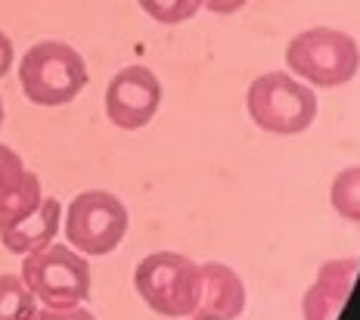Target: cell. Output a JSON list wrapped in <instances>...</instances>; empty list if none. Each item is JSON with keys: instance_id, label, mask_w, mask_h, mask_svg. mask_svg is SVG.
<instances>
[{"instance_id": "7c38bea8", "label": "cell", "mask_w": 360, "mask_h": 320, "mask_svg": "<svg viewBox=\"0 0 360 320\" xmlns=\"http://www.w3.org/2000/svg\"><path fill=\"white\" fill-rule=\"evenodd\" d=\"M37 299L19 274H0V320H32Z\"/></svg>"}, {"instance_id": "e0dca14e", "label": "cell", "mask_w": 360, "mask_h": 320, "mask_svg": "<svg viewBox=\"0 0 360 320\" xmlns=\"http://www.w3.org/2000/svg\"><path fill=\"white\" fill-rule=\"evenodd\" d=\"M13 59H16V47H13V41H10V34L0 28V78H6L10 75V69H13Z\"/></svg>"}, {"instance_id": "30bf717a", "label": "cell", "mask_w": 360, "mask_h": 320, "mask_svg": "<svg viewBox=\"0 0 360 320\" xmlns=\"http://www.w3.org/2000/svg\"><path fill=\"white\" fill-rule=\"evenodd\" d=\"M202 267V295L199 308L217 320H236L245 311V283L224 262H205Z\"/></svg>"}, {"instance_id": "9a60e30c", "label": "cell", "mask_w": 360, "mask_h": 320, "mask_svg": "<svg viewBox=\"0 0 360 320\" xmlns=\"http://www.w3.org/2000/svg\"><path fill=\"white\" fill-rule=\"evenodd\" d=\"M25 177H28V168H25V162H22V155L13 150V146L0 143V193L19 187Z\"/></svg>"}, {"instance_id": "6da1fadb", "label": "cell", "mask_w": 360, "mask_h": 320, "mask_svg": "<svg viewBox=\"0 0 360 320\" xmlns=\"http://www.w3.org/2000/svg\"><path fill=\"white\" fill-rule=\"evenodd\" d=\"M19 87L34 106H65L87 87V63L65 41H37L19 63Z\"/></svg>"}, {"instance_id": "5b68a950", "label": "cell", "mask_w": 360, "mask_h": 320, "mask_svg": "<svg viewBox=\"0 0 360 320\" xmlns=\"http://www.w3.org/2000/svg\"><path fill=\"white\" fill-rule=\"evenodd\" d=\"M19 277L34 299L44 302V308H75L90 295L87 255L63 243H50L32 255H22Z\"/></svg>"}, {"instance_id": "52a82bcc", "label": "cell", "mask_w": 360, "mask_h": 320, "mask_svg": "<svg viewBox=\"0 0 360 320\" xmlns=\"http://www.w3.org/2000/svg\"><path fill=\"white\" fill-rule=\"evenodd\" d=\"M162 106V81L146 65H124L106 84V118L122 131H140Z\"/></svg>"}, {"instance_id": "4fadbf2b", "label": "cell", "mask_w": 360, "mask_h": 320, "mask_svg": "<svg viewBox=\"0 0 360 320\" xmlns=\"http://www.w3.org/2000/svg\"><path fill=\"white\" fill-rule=\"evenodd\" d=\"M329 203L339 218L360 224V165H351L335 174L333 187H329Z\"/></svg>"}, {"instance_id": "d6986e66", "label": "cell", "mask_w": 360, "mask_h": 320, "mask_svg": "<svg viewBox=\"0 0 360 320\" xmlns=\"http://www.w3.org/2000/svg\"><path fill=\"white\" fill-rule=\"evenodd\" d=\"M186 320H217V317H212V314H205V311H193V314H190V317H186Z\"/></svg>"}, {"instance_id": "9c48e42d", "label": "cell", "mask_w": 360, "mask_h": 320, "mask_svg": "<svg viewBox=\"0 0 360 320\" xmlns=\"http://www.w3.org/2000/svg\"><path fill=\"white\" fill-rule=\"evenodd\" d=\"M59 227H63V205L53 196H44L32 215H25L10 227H0V243L13 255H32L44 245L56 243Z\"/></svg>"}, {"instance_id": "8992f818", "label": "cell", "mask_w": 360, "mask_h": 320, "mask_svg": "<svg viewBox=\"0 0 360 320\" xmlns=\"http://www.w3.org/2000/svg\"><path fill=\"white\" fill-rule=\"evenodd\" d=\"M131 227L127 205L109 190H84L63 212L65 240L81 255H109L115 252Z\"/></svg>"}, {"instance_id": "ac0fdd59", "label": "cell", "mask_w": 360, "mask_h": 320, "mask_svg": "<svg viewBox=\"0 0 360 320\" xmlns=\"http://www.w3.org/2000/svg\"><path fill=\"white\" fill-rule=\"evenodd\" d=\"M245 4H249V0H205L208 13H214V16H233Z\"/></svg>"}, {"instance_id": "277c9868", "label": "cell", "mask_w": 360, "mask_h": 320, "mask_svg": "<svg viewBox=\"0 0 360 320\" xmlns=\"http://www.w3.org/2000/svg\"><path fill=\"white\" fill-rule=\"evenodd\" d=\"M245 109H249L252 122L261 131L292 137V134H302L314 124L317 94L311 91V84L298 81L295 75L267 72V75H258L249 84Z\"/></svg>"}, {"instance_id": "ba28073f", "label": "cell", "mask_w": 360, "mask_h": 320, "mask_svg": "<svg viewBox=\"0 0 360 320\" xmlns=\"http://www.w3.org/2000/svg\"><path fill=\"white\" fill-rule=\"evenodd\" d=\"M360 258H333L323 262L317 271V280L307 286L302 299L304 320H339V311L348 302V293L357 280Z\"/></svg>"}, {"instance_id": "8fae6325", "label": "cell", "mask_w": 360, "mask_h": 320, "mask_svg": "<svg viewBox=\"0 0 360 320\" xmlns=\"http://www.w3.org/2000/svg\"><path fill=\"white\" fill-rule=\"evenodd\" d=\"M44 199V187H41V177L34 171H28V177L13 190L0 193V227H10L22 221L25 215H32Z\"/></svg>"}, {"instance_id": "3957f363", "label": "cell", "mask_w": 360, "mask_h": 320, "mask_svg": "<svg viewBox=\"0 0 360 320\" xmlns=\"http://www.w3.org/2000/svg\"><path fill=\"white\" fill-rule=\"evenodd\" d=\"M134 286L155 314L190 317L199 308L202 267L180 252H153L134 271Z\"/></svg>"}, {"instance_id": "7a4b0ae2", "label": "cell", "mask_w": 360, "mask_h": 320, "mask_svg": "<svg viewBox=\"0 0 360 320\" xmlns=\"http://www.w3.org/2000/svg\"><path fill=\"white\" fill-rule=\"evenodd\" d=\"M286 65L298 81L311 87H342L357 75L360 47L348 32L339 28H307L298 32L286 47Z\"/></svg>"}, {"instance_id": "2e32d148", "label": "cell", "mask_w": 360, "mask_h": 320, "mask_svg": "<svg viewBox=\"0 0 360 320\" xmlns=\"http://www.w3.org/2000/svg\"><path fill=\"white\" fill-rule=\"evenodd\" d=\"M32 320H96L84 305H75V308H37Z\"/></svg>"}, {"instance_id": "5bb4252c", "label": "cell", "mask_w": 360, "mask_h": 320, "mask_svg": "<svg viewBox=\"0 0 360 320\" xmlns=\"http://www.w3.org/2000/svg\"><path fill=\"white\" fill-rule=\"evenodd\" d=\"M137 4L159 25H184L205 6V0H137Z\"/></svg>"}, {"instance_id": "ffe728a7", "label": "cell", "mask_w": 360, "mask_h": 320, "mask_svg": "<svg viewBox=\"0 0 360 320\" xmlns=\"http://www.w3.org/2000/svg\"><path fill=\"white\" fill-rule=\"evenodd\" d=\"M4 115H6V109H4V96H0V128H4Z\"/></svg>"}]
</instances>
